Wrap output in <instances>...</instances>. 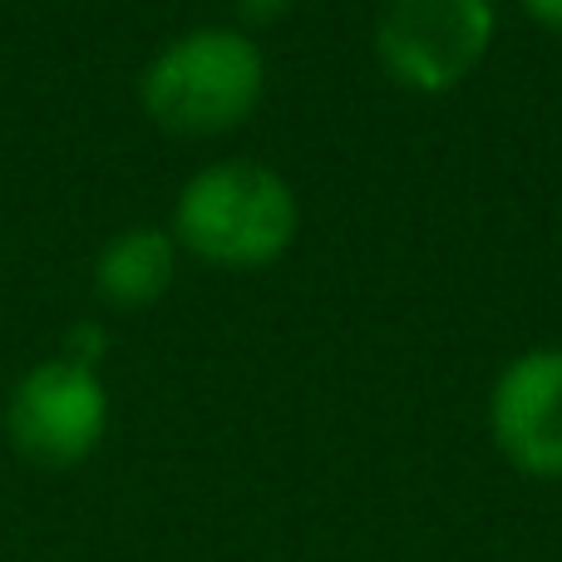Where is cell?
<instances>
[{
  "label": "cell",
  "mask_w": 562,
  "mask_h": 562,
  "mask_svg": "<svg viewBox=\"0 0 562 562\" xmlns=\"http://www.w3.org/2000/svg\"><path fill=\"white\" fill-rule=\"evenodd\" d=\"M5 435L35 469H75L109 435V390L99 370L55 356L15 380L5 405Z\"/></svg>",
  "instance_id": "cell-4"
},
{
  "label": "cell",
  "mask_w": 562,
  "mask_h": 562,
  "mask_svg": "<svg viewBox=\"0 0 562 562\" xmlns=\"http://www.w3.org/2000/svg\"><path fill=\"white\" fill-rule=\"evenodd\" d=\"M267 94V55L247 30L198 25L168 40L138 75V104L158 128L213 138L247 124Z\"/></svg>",
  "instance_id": "cell-1"
},
{
  "label": "cell",
  "mask_w": 562,
  "mask_h": 562,
  "mask_svg": "<svg viewBox=\"0 0 562 562\" xmlns=\"http://www.w3.org/2000/svg\"><path fill=\"white\" fill-rule=\"evenodd\" d=\"M291 5H296V0H237V15H243L247 25H272Z\"/></svg>",
  "instance_id": "cell-8"
},
{
  "label": "cell",
  "mask_w": 562,
  "mask_h": 562,
  "mask_svg": "<svg viewBox=\"0 0 562 562\" xmlns=\"http://www.w3.org/2000/svg\"><path fill=\"white\" fill-rule=\"evenodd\" d=\"M301 227V203L291 183L252 158H223L198 168L173 203V243L198 262L227 272L272 267Z\"/></svg>",
  "instance_id": "cell-2"
},
{
  "label": "cell",
  "mask_w": 562,
  "mask_h": 562,
  "mask_svg": "<svg viewBox=\"0 0 562 562\" xmlns=\"http://www.w3.org/2000/svg\"><path fill=\"white\" fill-rule=\"evenodd\" d=\"M494 0H385L375 15V59L415 94H449L494 49Z\"/></svg>",
  "instance_id": "cell-3"
},
{
  "label": "cell",
  "mask_w": 562,
  "mask_h": 562,
  "mask_svg": "<svg viewBox=\"0 0 562 562\" xmlns=\"http://www.w3.org/2000/svg\"><path fill=\"white\" fill-rule=\"evenodd\" d=\"M178 272V243L164 227H128L114 243H104L94 262V291L119 311L154 306Z\"/></svg>",
  "instance_id": "cell-6"
},
{
  "label": "cell",
  "mask_w": 562,
  "mask_h": 562,
  "mask_svg": "<svg viewBox=\"0 0 562 562\" xmlns=\"http://www.w3.org/2000/svg\"><path fill=\"white\" fill-rule=\"evenodd\" d=\"M518 5H524L528 15H533L543 30H553V35H562V0H518Z\"/></svg>",
  "instance_id": "cell-9"
},
{
  "label": "cell",
  "mask_w": 562,
  "mask_h": 562,
  "mask_svg": "<svg viewBox=\"0 0 562 562\" xmlns=\"http://www.w3.org/2000/svg\"><path fill=\"white\" fill-rule=\"evenodd\" d=\"M488 435L524 479H562V346L524 350L498 370Z\"/></svg>",
  "instance_id": "cell-5"
},
{
  "label": "cell",
  "mask_w": 562,
  "mask_h": 562,
  "mask_svg": "<svg viewBox=\"0 0 562 562\" xmlns=\"http://www.w3.org/2000/svg\"><path fill=\"white\" fill-rule=\"evenodd\" d=\"M99 356H104V330L99 326H75L69 330V350H65V360H75V366H89V370H99Z\"/></svg>",
  "instance_id": "cell-7"
}]
</instances>
